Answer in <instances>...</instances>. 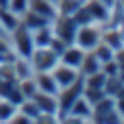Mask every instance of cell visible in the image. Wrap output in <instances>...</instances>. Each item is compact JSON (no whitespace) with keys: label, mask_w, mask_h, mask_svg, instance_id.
<instances>
[{"label":"cell","mask_w":124,"mask_h":124,"mask_svg":"<svg viewBox=\"0 0 124 124\" xmlns=\"http://www.w3.org/2000/svg\"><path fill=\"white\" fill-rule=\"evenodd\" d=\"M9 39H11V46H13L15 57H24V59H28V57H31V52L35 50L33 31H31V28H26L22 22H20V26H17V28H13V31L9 33Z\"/></svg>","instance_id":"2"},{"label":"cell","mask_w":124,"mask_h":124,"mask_svg":"<svg viewBox=\"0 0 124 124\" xmlns=\"http://www.w3.org/2000/svg\"><path fill=\"white\" fill-rule=\"evenodd\" d=\"M33 100H35V105L39 107L41 113L57 116V120H59V102H57V96H52V94H44V92H37V94L33 96Z\"/></svg>","instance_id":"7"},{"label":"cell","mask_w":124,"mask_h":124,"mask_svg":"<svg viewBox=\"0 0 124 124\" xmlns=\"http://www.w3.org/2000/svg\"><path fill=\"white\" fill-rule=\"evenodd\" d=\"M7 4H9V0H0V9H7Z\"/></svg>","instance_id":"18"},{"label":"cell","mask_w":124,"mask_h":124,"mask_svg":"<svg viewBox=\"0 0 124 124\" xmlns=\"http://www.w3.org/2000/svg\"><path fill=\"white\" fill-rule=\"evenodd\" d=\"M50 72H52V76H54L59 89H61V87H68V85H72L74 81L81 78V72H78L76 68H70V65H65V63H61V61H59Z\"/></svg>","instance_id":"5"},{"label":"cell","mask_w":124,"mask_h":124,"mask_svg":"<svg viewBox=\"0 0 124 124\" xmlns=\"http://www.w3.org/2000/svg\"><path fill=\"white\" fill-rule=\"evenodd\" d=\"M13 59H15V52H13V46H11L9 35H0V63L13 61Z\"/></svg>","instance_id":"14"},{"label":"cell","mask_w":124,"mask_h":124,"mask_svg":"<svg viewBox=\"0 0 124 124\" xmlns=\"http://www.w3.org/2000/svg\"><path fill=\"white\" fill-rule=\"evenodd\" d=\"M78 24L74 22V17H68V15H57L52 20V33L57 39L65 41V44H72L74 41V33H76Z\"/></svg>","instance_id":"4"},{"label":"cell","mask_w":124,"mask_h":124,"mask_svg":"<svg viewBox=\"0 0 124 124\" xmlns=\"http://www.w3.org/2000/svg\"><path fill=\"white\" fill-rule=\"evenodd\" d=\"M28 9L41 17H46L48 22H52L59 13H57V4L48 2V0H28Z\"/></svg>","instance_id":"9"},{"label":"cell","mask_w":124,"mask_h":124,"mask_svg":"<svg viewBox=\"0 0 124 124\" xmlns=\"http://www.w3.org/2000/svg\"><path fill=\"white\" fill-rule=\"evenodd\" d=\"M78 2H85V0H78Z\"/></svg>","instance_id":"21"},{"label":"cell","mask_w":124,"mask_h":124,"mask_svg":"<svg viewBox=\"0 0 124 124\" xmlns=\"http://www.w3.org/2000/svg\"><path fill=\"white\" fill-rule=\"evenodd\" d=\"M0 24H2V31L9 35L13 28L20 26V15H15V13L9 11V9H0Z\"/></svg>","instance_id":"12"},{"label":"cell","mask_w":124,"mask_h":124,"mask_svg":"<svg viewBox=\"0 0 124 124\" xmlns=\"http://www.w3.org/2000/svg\"><path fill=\"white\" fill-rule=\"evenodd\" d=\"M83 59H85V50H81L76 44H68L65 48H63V52L59 54V61L61 63H65V65H70V68H81V63H83Z\"/></svg>","instance_id":"6"},{"label":"cell","mask_w":124,"mask_h":124,"mask_svg":"<svg viewBox=\"0 0 124 124\" xmlns=\"http://www.w3.org/2000/svg\"><path fill=\"white\" fill-rule=\"evenodd\" d=\"M28 61H31L35 72H50L59 63V52H54L50 46H35Z\"/></svg>","instance_id":"3"},{"label":"cell","mask_w":124,"mask_h":124,"mask_svg":"<svg viewBox=\"0 0 124 124\" xmlns=\"http://www.w3.org/2000/svg\"><path fill=\"white\" fill-rule=\"evenodd\" d=\"M35 83H37V92L52 94V96L59 94V85H57L52 72H35Z\"/></svg>","instance_id":"8"},{"label":"cell","mask_w":124,"mask_h":124,"mask_svg":"<svg viewBox=\"0 0 124 124\" xmlns=\"http://www.w3.org/2000/svg\"><path fill=\"white\" fill-rule=\"evenodd\" d=\"M48 2H52V4H57V2H59V0H48Z\"/></svg>","instance_id":"20"},{"label":"cell","mask_w":124,"mask_h":124,"mask_svg":"<svg viewBox=\"0 0 124 124\" xmlns=\"http://www.w3.org/2000/svg\"><path fill=\"white\" fill-rule=\"evenodd\" d=\"M17 105H13L7 98H0V124H11V118L15 116Z\"/></svg>","instance_id":"13"},{"label":"cell","mask_w":124,"mask_h":124,"mask_svg":"<svg viewBox=\"0 0 124 124\" xmlns=\"http://www.w3.org/2000/svg\"><path fill=\"white\" fill-rule=\"evenodd\" d=\"M92 52H94V57H96V59H98L100 63H107V61H111V59L116 57L113 48H111L109 44H105V41H100V44H98V46H96V48H94Z\"/></svg>","instance_id":"15"},{"label":"cell","mask_w":124,"mask_h":124,"mask_svg":"<svg viewBox=\"0 0 124 124\" xmlns=\"http://www.w3.org/2000/svg\"><path fill=\"white\" fill-rule=\"evenodd\" d=\"M7 9L9 11H13L15 15H24L26 13V9H28V0H9V4H7Z\"/></svg>","instance_id":"17"},{"label":"cell","mask_w":124,"mask_h":124,"mask_svg":"<svg viewBox=\"0 0 124 124\" xmlns=\"http://www.w3.org/2000/svg\"><path fill=\"white\" fill-rule=\"evenodd\" d=\"M98 70H102V63L94 57V52H85V59H83V63H81V68H78L81 76H89V74H94V72H98Z\"/></svg>","instance_id":"10"},{"label":"cell","mask_w":124,"mask_h":124,"mask_svg":"<svg viewBox=\"0 0 124 124\" xmlns=\"http://www.w3.org/2000/svg\"><path fill=\"white\" fill-rule=\"evenodd\" d=\"M81 4H83V2H78V0H59V2H57V13L72 17V15L78 11Z\"/></svg>","instance_id":"16"},{"label":"cell","mask_w":124,"mask_h":124,"mask_svg":"<svg viewBox=\"0 0 124 124\" xmlns=\"http://www.w3.org/2000/svg\"><path fill=\"white\" fill-rule=\"evenodd\" d=\"M52 37H54L52 24H46V26H39V28L33 31V41H35V46H48V44L52 41Z\"/></svg>","instance_id":"11"},{"label":"cell","mask_w":124,"mask_h":124,"mask_svg":"<svg viewBox=\"0 0 124 124\" xmlns=\"http://www.w3.org/2000/svg\"><path fill=\"white\" fill-rule=\"evenodd\" d=\"M0 35H7V33H4V31H2V24H0Z\"/></svg>","instance_id":"19"},{"label":"cell","mask_w":124,"mask_h":124,"mask_svg":"<svg viewBox=\"0 0 124 124\" xmlns=\"http://www.w3.org/2000/svg\"><path fill=\"white\" fill-rule=\"evenodd\" d=\"M102 31H105V24H98V22L78 24L72 44H76V46H78L81 50H85V52H92V50L102 41Z\"/></svg>","instance_id":"1"}]
</instances>
